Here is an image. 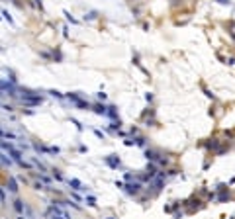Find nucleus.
Listing matches in <instances>:
<instances>
[{
  "instance_id": "obj_3",
  "label": "nucleus",
  "mask_w": 235,
  "mask_h": 219,
  "mask_svg": "<svg viewBox=\"0 0 235 219\" xmlns=\"http://www.w3.org/2000/svg\"><path fill=\"white\" fill-rule=\"evenodd\" d=\"M14 208H16V211H18V213H22V211H24V205H22V202H20V199H16V202H14Z\"/></svg>"
},
{
  "instance_id": "obj_4",
  "label": "nucleus",
  "mask_w": 235,
  "mask_h": 219,
  "mask_svg": "<svg viewBox=\"0 0 235 219\" xmlns=\"http://www.w3.org/2000/svg\"><path fill=\"white\" fill-rule=\"evenodd\" d=\"M71 186H75V190H82V188H80V182H78V180H71Z\"/></svg>"
},
{
  "instance_id": "obj_1",
  "label": "nucleus",
  "mask_w": 235,
  "mask_h": 219,
  "mask_svg": "<svg viewBox=\"0 0 235 219\" xmlns=\"http://www.w3.org/2000/svg\"><path fill=\"white\" fill-rule=\"evenodd\" d=\"M0 139L16 141V139H18V135H16V133H12V131H8V129H2V127H0Z\"/></svg>"
},
{
  "instance_id": "obj_2",
  "label": "nucleus",
  "mask_w": 235,
  "mask_h": 219,
  "mask_svg": "<svg viewBox=\"0 0 235 219\" xmlns=\"http://www.w3.org/2000/svg\"><path fill=\"white\" fill-rule=\"evenodd\" d=\"M8 190H10V192H18V184H16V180H14V178H10V180H8Z\"/></svg>"
}]
</instances>
